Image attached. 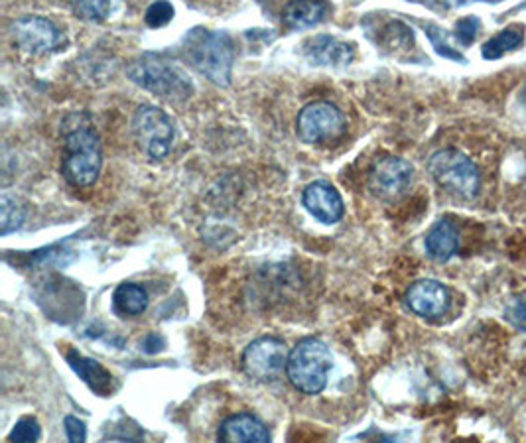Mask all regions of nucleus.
<instances>
[{
    "mask_svg": "<svg viewBox=\"0 0 526 443\" xmlns=\"http://www.w3.org/2000/svg\"><path fill=\"white\" fill-rule=\"evenodd\" d=\"M103 166L99 134L89 115L73 113L64 121L62 174L69 186L89 188L97 182Z\"/></svg>",
    "mask_w": 526,
    "mask_h": 443,
    "instance_id": "obj_1",
    "label": "nucleus"
},
{
    "mask_svg": "<svg viewBox=\"0 0 526 443\" xmlns=\"http://www.w3.org/2000/svg\"><path fill=\"white\" fill-rule=\"evenodd\" d=\"M186 58L205 79L219 87H227L233 75L235 48L225 32L196 28L186 36Z\"/></svg>",
    "mask_w": 526,
    "mask_h": 443,
    "instance_id": "obj_2",
    "label": "nucleus"
},
{
    "mask_svg": "<svg viewBox=\"0 0 526 443\" xmlns=\"http://www.w3.org/2000/svg\"><path fill=\"white\" fill-rule=\"evenodd\" d=\"M127 75L134 85L172 103H182L194 93V83L182 67L154 56H142L131 62Z\"/></svg>",
    "mask_w": 526,
    "mask_h": 443,
    "instance_id": "obj_3",
    "label": "nucleus"
},
{
    "mask_svg": "<svg viewBox=\"0 0 526 443\" xmlns=\"http://www.w3.org/2000/svg\"><path fill=\"white\" fill-rule=\"evenodd\" d=\"M331 367L333 357L328 345L316 337H306L290 351L286 375L296 390L316 396L328 386Z\"/></svg>",
    "mask_w": 526,
    "mask_h": 443,
    "instance_id": "obj_4",
    "label": "nucleus"
},
{
    "mask_svg": "<svg viewBox=\"0 0 526 443\" xmlns=\"http://www.w3.org/2000/svg\"><path fill=\"white\" fill-rule=\"evenodd\" d=\"M428 170L438 186L463 199H471L479 191V172L475 164L454 148L434 152L428 162Z\"/></svg>",
    "mask_w": 526,
    "mask_h": 443,
    "instance_id": "obj_5",
    "label": "nucleus"
},
{
    "mask_svg": "<svg viewBox=\"0 0 526 443\" xmlns=\"http://www.w3.org/2000/svg\"><path fill=\"white\" fill-rule=\"evenodd\" d=\"M132 134L138 148L152 160H164L176 138L172 119L158 107L142 105L132 117Z\"/></svg>",
    "mask_w": 526,
    "mask_h": 443,
    "instance_id": "obj_6",
    "label": "nucleus"
},
{
    "mask_svg": "<svg viewBox=\"0 0 526 443\" xmlns=\"http://www.w3.org/2000/svg\"><path fill=\"white\" fill-rule=\"evenodd\" d=\"M298 136L306 144H324L339 138L345 132L343 113L329 101H314L298 115Z\"/></svg>",
    "mask_w": 526,
    "mask_h": 443,
    "instance_id": "obj_7",
    "label": "nucleus"
},
{
    "mask_svg": "<svg viewBox=\"0 0 526 443\" xmlns=\"http://www.w3.org/2000/svg\"><path fill=\"white\" fill-rule=\"evenodd\" d=\"M286 343L278 337H261L243 353V369L251 379L272 382L280 379L288 365Z\"/></svg>",
    "mask_w": 526,
    "mask_h": 443,
    "instance_id": "obj_8",
    "label": "nucleus"
},
{
    "mask_svg": "<svg viewBox=\"0 0 526 443\" xmlns=\"http://www.w3.org/2000/svg\"><path fill=\"white\" fill-rule=\"evenodd\" d=\"M10 32L18 48L30 56H46L64 40L60 28L44 16H22L12 22Z\"/></svg>",
    "mask_w": 526,
    "mask_h": 443,
    "instance_id": "obj_9",
    "label": "nucleus"
},
{
    "mask_svg": "<svg viewBox=\"0 0 526 443\" xmlns=\"http://www.w3.org/2000/svg\"><path fill=\"white\" fill-rule=\"evenodd\" d=\"M412 166L396 156L377 160L369 172V188L381 199H398L412 186Z\"/></svg>",
    "mask_w": 526,
    "mask_h": 443,
    "instance_id": "obj_10",
    "label": "nucleus"
},
{
    "mask_svg": "<svg viewBox=\"0 0 526 443\" xmlns=\"http://www.w3.org/2000/svg\"><path fill=\"white\" fill-rule=\"evenodd\" d=\"M406 306L420 317L436 319L444 316L450 308V292L444 284L436 280H418L414 282L406 296Z\"/></svg>",
    "mask_w": 526,
    "mask_h": 443,
    "instance_id": "obj_11",
    "label": "nucleus"
},
{
    "mask_svg": "<svg viewBox=\"0 0 526 443\" xmlns=\"http://www.w3.org/2000/svg\"><path fill=\"white\" fill-rule=\"evenodd\" d=\"M302 205L316 221L324 225H333L341 221L345 213V205L339 191L326 182L310 184L302 193Z\"/></svg>",
    "mask_w": 526,
    "mask_h": 443,
    "instance_id": "obj_12",
    "label": "nucleus"
},
{
    "mask_svg": "<svg viewBox=\"0 0 526 443\" xmlns=\"http://www.w3.org/2000/svg\"><path fill=\"white\" fill-rule=\"evenodd\" d=\"M217 438L227 443H266L270 442V432L257 416L235 414L221 422Z\"/></svg>",
    "mask_w": 526,
    "mask_h": 443,
    "instance_id": "obj_13",
    "label": "nucleus"
},
{
    "mask_svg": "<svg viewBox=\"0 0 526 443\" xmlns=\"http://www.w3.org/2000/svg\"><path fill=\"white\" fill-rule=\"evenodd\" d=\"M306 58L316 65H349L355 58V50L351 44L341 42L333 36H314L304 44Z\"/></svg>",
    "mask_w": 526,
    "mask_h": 443,
    "instance_id": "obj_14",
    "label": "nucleus"
},
{
    "mask_svg": "<svg viewBox=\"0 0 526 443\" xmlns=\"http://www.w3.org/2000/svg\"><path fill=\"white\" fill-rule=\"evenodd\" d=\"M66 357L67 363L75 371V375H79V379L83 380L93 392H97L99 396L111 394L113 377L107 369H103L97 361L87 359L77 351H67Z\"/></svg>",
    "mask_w": 526,
    "mask_h": 443,
    "instance_id": "obj_15",
    "label": "nucleus"
},
{
    "mask_svg": "<svg viewBox=\"0 0 526 443\" xmlns=\"http://www.w3.org/2000/svg\"><path fill=\"white\" fill-rule=\"evenodd\" d=\"M328 14V0H292L284 8V24L290 30H306L324 22Z\"/></svg>",
    "mask_w": 526,
    "mask_h": 443,
    "instance_id": "obj_16",
    "label": "nucleus"
},
{
    "mask_svg": "<svg viewBox=\"0 0 526 443\" xmlns=\"http://www.w3.org/2000/svg\"><path fill=\"white\" fill-rule=\"evenodd\" d=\"M458 245H460L458 229L448 219H440L426 235V253L436 262L450 260L458 251Z\"/></svg>",
    "mask_w": 526,
    "mask_h": 443,
    "instance_id": "obj_17",
    "label": "nucleus"
},
{
    "mask_svg": "<svg viewBox=\"0 0 526 443\" xmlns=\"http://www.w3.org/2000/svg\"><path fill=\"white\" fill-rule=\"evenodd\" d=\"M113 306L121 316H140L148 308V292L138 284L125 282L115 290Z\"/></svg>",
    "mask_w": 526,
    "mask_h": 443,
    "instance_id": "obj_18",
    "label": "nucleus"
},
{
    "mask_svg": "<svg viewBox=\"0 0 526 443\" xmlns=\"http://www.w3.org/2000/svg\"><path fill=\"white\" fill-rule=\"evenodd\" d=\"M523 44H525V34L521 28H505L489 42H485L481 52L485 60H501L505 54L515 52Z\"/></svg>",
    "mask_w": 526,
    "mask_h": 443,
    "instance_id": "obj_19",
    "label": "nucleus"
},
{
    "mask_svg": "<svg viewBox=\"0 0 526 443\" xmlns=\"http://www.w3.org/2000/svg\"><path fill=\"white\" fill-rule=\"evenodd\" d=\"M123 0H71V10L77 18L87 22H105L119 8Z\"/></svg>",
    "mask_w": 526,
    "mask_h": 443,
    "instance_id": "obj_20",
    "label": "nucleus"
},
{
    "mask_svg": "<svg viewBox=\"0 0 526 443\" xmlns=\"http://www.w3.org/2000/svg\"><path fill=\"white\" fill-rule=\"evenodd\" d=\"M26 219V207L16 195L2 193L0 195V235L6 237L22 227Z\"/></svg>",
    "mask_w": 526,
    "mask_h": 443,
    "instance_id": "obj_21",
    "label": "nucleus"
},
{
    "mask_svg": "<svg viewBox=\"0 0 526 443\" xmlns=\"http://www.w3.org/2000/svg\"><path fill=\"white\" fill-rule=\"evenodd\" d=\"M40 436H42V430H40L38 420L32 418V416H26V418H22V420L16 422V426H14V430L10 432L8 440H10V442L20 443L38 442Z\"/></svg>",
    "mask_w": 526,
    "mask_h": 443,
    "instance_id": "obj_22",
    "label": "nucleus"
},
{
    "mask_svg": "<svg viewBox=\"0 0 526 443\" xmlns=\"http://www.w3.org/2000/svg\"><path fill=\"white\" fill-rule=\"evenodd\" d=\"M174 18V6L168 0H156L146 8L144 20L150 28H162Z\"/></svg>",
    "mask_w": 526,
    "mask_h": 443,
    "instance_id": "obj_23",
    "label": "nucleus"
},
{
    "mask_svg": "<svg viewBox=\"0 0 526 443\" xmlns=\"http://www.w3.org/2000/svg\"><path fill=\"white\" fill-rule=\"evenodd\" d=\"M505 316L515 329L526 333V292H521L509 300Z\"/></svg>",
    "mask_w": 526,
    "mask_h": 443,
    "instance_id": "obj_24",
    "label": "nucleus"
},
{
    "mask_svg": "<svg viewBox=\"0 0 526 443\" xmlns=\"http://www.w3.org/2000/svg\"><path fill=\"white\" fill-rule=\"evenodd\" d=\"M479 28H481V22L477 16L461 18L460 22L456 24V40L460 42L461 46H471L477 38Z\"/></svg>",
    "mask_w": 526,
    "mask_h": 443,
    "instance_id": "obj_25",
    "label": "nucleus"
},
{
    "mask_svg": "<svg viewBox=\"0 0 526 443\" xmlns=\"http://www.w3.org/2000/svg\"><path fill=\"white\" fill-rule=\"evenodd\" d=\"M428 38L432 40V44H434V48H436V52H438L440 56H444V58H448V60H456V62H465L463 56L458 54L454 48H450L448 42L440 40V30H438V28L430 26V28H428Z\"/></svg>",
    "mask_w": 526,
    "mask_h": 443,
    "instance_id": "obj_26",
    "label": "nucleus"
},
{
    "mask_svg": "<svg viewBox=\"0 0 526 443\" xmlns=\"http://www.w3.org/2000/svg\"><path fill=\"white\" fill-rule=\"evenodd\" d=\"M64 430H66V438L71 443H81L87 440V430L85 424L75 418V416H66L64 420Z\"/></svg>",
    "mask_w": 526,
    "mask_h": 443,
    "instance_id": "obj_27",
    "label": "nucleus"
},
{
    "mask_svg": "<svg viewBox=\"0 0 526 443\" xmlns=\"http://www.w3.org/2000/svg\"><path fill=\"white\" fill-rule=\"evenodd\" d=\"M489 2H499V0H489Z\"/></svg>",
    "mask_w": 526,
    "mask_h": 443,
    "instance_id": "obj_28",
    "label": "nucleus"
}]
</instances>
